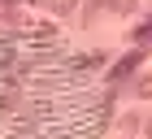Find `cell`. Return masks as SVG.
<instances>
[{"mask_svg":"<svg viewBox=\"0 0 152 139\" xmlns=\"http://www.w3.org/2000/svg\"><path fill=\"white\" fill-rule=\"evenodd\" d=\"M52 9H57V13H70V9H74V0H52Z\"/></svg>","mask_w":152,"mask_h":139,"instance_id":"cell-4","label":"cell"},{"mask_svg":"<svg viewBox=\"0 0 152 139\" xmlns=\"http://www.w3.org/2000/svg\"><path fill=\"white\" fill-rule=\"evenodd\" d=\"M135 39H139V44H152V18L139 26V31H135Z\"/></svg>","mask_w":152,"mask_h":139,"instance_id":"cell-3","label":"cell"},{"mask_svg":"<svg viewBox=\"0 0 152 139\" xmlns=\"http://www.w3.org/2000/svg\"><path fill=\"white\" fill-rule=\"evenodd\" d=\"M148 130H152V126H148Z\"/></svg>","mask_w":152,"mask_h":139,"instance_id":"cell-5","label":"cell"},{"mask_svg":"<svg viewBox=\"0 0 152 139\" xmlns=\"http://www.w3.org/2000/svg\"><path fill=\"white\" fill-rule=\"evenodd\" d=\"M96 9H109V13H135V0H91Z\"/></svg>","mask_w":152,"mask_h":139,"instance_id":"cell-2","label":"cell"},{"mask_svg":"<svg viewBox=\"0 0 152 139\" xmlns=\"http://www.w3.org/2000/svg\"><path fill=\"white\" fill-rule=\"evenodd\" d=\"M139 65H143V52H130V57H122V61L113 65V74H109V83H113V87H117V83H126Z\"/></svg>","mask_w":152,"mask_h":139,"instance_id":"cell-1","label":"cell"}]
</instances>
